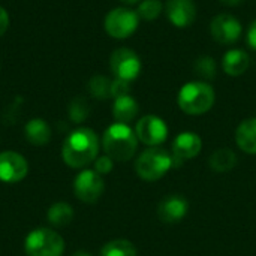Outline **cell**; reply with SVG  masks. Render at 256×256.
Wrapping results in <instances>:
<instances>
[{
  "mask_svg": "<svg viewBox=\"0 0 256 256\" xmlns=\"http://www.w3.org/2000/svg\"><path fill=\"white\" fill-rule=\"evenodd\" d=\"M99 153V138L94 130L88 128H78L72 130L63 142L62 158L70 168H84L96 160Z\"/></svg>",
  "mask_w": 256,
  "mask_h": 256,
  "instance_id": "6da1fadb",
  "label": "cell"
},
{
  "mask_svg": "<svg viewBox=\"0 0 256 256\" xmlns=\"http://www.w3.org/2000/svg\"><path fill=\"white\" fill-rule=\"evenodd\" d=\"M138 147V138L135 130H132L124 123L111 124L102 136V148L106 156L117 162H126L134 158Z\"/></svg>",
  "mask_w": 256,
  "mask_h": 256,
  "instance_id": "7a4b0ae2",
  "label": "cell"
},
{
  "mask_svg": "<svg viewBox=\"0 0 256 256\" xmlns=\"http://www.w3.org/2000/svg\"><path fill=\"white\" fill-rule=\"evenodd\" d=\"M214 90L204 81H190L178 92V106L189 116H201L212 110L214 104Z\"/></svg>",
  "mask_w": 256,
  "mask_h": 256,
  "instance_id": "3957f363",
  "label": "cell"
},
{
  "mask_svg": "<svg viewBox=\"0 0 256 256\" xmlns=\"http://www.w3.org/2000/svg\"><path fill=\"white\" fill-rule=\"evenodd\" d=\"M174 166L172 154L159 147L144 150L136 159V174L146 182H156L162 178Z\"/></svg>",
  "mask_w": 256,
  "mask_h": 256,
  "instance_id": "277c9868",
  "label": "cell"
},
{
  "mask_svg": "<svg viewBox=\"0 0 256 256\" xmlns=\"http://www.w3.org/2000/svg\"><path fill=\"white\" fill-rule=\"evenodd\" d=\"M27 256H63L64 240L50 228H36L28 232L24 242Z\"/></svg>",
  "mask_w": 256,
  "mask_h": 256,
  "instance_id": "5b68a950",
  "label": "cell"
},
{
  "mask_svg": "<svg viewBox=\"0 0 256 256\" xmlns=\"http://www.w3.org/2000/svg\"><path fill=\"white\" fill-rule=\"evenodd\" d=\"M140 24V16L128 8H116L105 16V30L114 39H126L135 33Z\"/></svg>",
  "mask_w": 256,
  "mask_h": 256,
  "instance_id": "8992f818",
  "label": "cell"
},
{
  "mask_svg": "<svg viewBox=\"0 0 256 256\" xmlns=\"http://www.w3.org/2000/svg\"><path fill=\"white\" fill-rule=\"evenodd\" d=\"M104 190H105L104 178L94 170H84L75 177L74 194L80 201L86 204L96 202L102 196Z\"/></svg>",
  "mask_w": 256,
  "mask_h": 256,
  "instance_id": "52a82bcc",
  "label": "cell"
},
{
  "mask_svg": "<svg viewBox=\"0 0 256 256\" xmlns=\"http://www.w3.org/2000/svg\"><path fill=\"white\" fill-rule=\"evenodd\" d=\"M110 68L116 78L123 81H134L141 72V60L138 54L129 48H118L111 54Z\"/></svg>",
  "mask_w": 256,
  "mask_h": 256,
  "instance_id": "ba28073f",
  "label": "cell"
},
{
  "mask_svg": "<svg viewBox=\"0 0 256 256\" xmlns=\"http://www.w3.org/2000/svg\"><path fill=\"white\" fill-rule=\"evenodd\" d=\"M135 134H136V138L146 146L156 147L166 140L168 128H166V123L160 117L148 114L138 120Z\"/></svg>",
  "mask_w": 256,
  "mask_h": 256,
  "instance_id": "9c48e42d",
  "label": "cell"
},
{
  "mask_svg": "<svg viewBox=\"0 0 256 256\" xmlns=\"http://www.w3.org/2000/svg\"><path fill=\"white\" fill-rule=\"evenodd\" d=\"M242 32L243 27L240 21L230 14H220L210 22V33L213 39L222 45H231L237 42L242 36Z\"/></svg>",
  "mask_w": 256,
  "mask_h": 256,
  "instance_id": "30bf717a",
  "label": "cell"
},
{
  "mask_svg": "<svg viewBox=\"0 0 256 256\" xmlns=\"http://www.w3.org/2000/svg\"><path fill=\"white\" fill-rule=\"evenodd\" d=\"M28 172V164L26 158L16 152L0 153V182L18 183L26 178Z\"/></svg>",
  "mask_w": 256,
  "mask_h": 256,
  "instance_id": "8fae6325",
  "label": "cell"
},
{
  "mask_svg": "<svg viewBox=\"0 0 256 256\" xmlns=\"http://www.w3.org/2000/svg\"><path fill=\"white\" fill-rule=\"evenodd\" d=\"M172 160L174 166H180L183 162L194 159L202 148L201 138L194 132H182L172 141Z\"/></svg>",
  "mask_w": 256,
  "mask_h": 256,
  "instance_id": "7c38bea8",
  "label": "cell"
},
{
  "mask_svg": "<svg viewBox=\"0 0 256 256\" xmlns=\"http://www.w3.org/2000/svg\"><path fill=\"white\" fill-rule=\"evenodd\" d=\"M170 22L176 27H188L196 18V6L194 0H168L165 6Z\"/></svg>",
  "mask_w": 256,
  "mask_h": 256,
  "instance_id": "4fadbf2b",
  "label": "cell"
},
{
  "mask_svg": "<svg viewBox=\"0 0 256 256\" xmlns=\"http://www.w3.org/2000/svg\"><path fill=\"white\" fill-rule=\"evenodd\" d=\"M189 210L188 201L180 195H171L162 200L158 206V216L164 224L180 222Z\"/></svg>",
  "mask_w": 256,
  "mask_h": 256,
  "instance_id": "5bb4252c",
  "label": "cell"
},
{
  "mask_svg": "<svg viewBox=\"0 0 256 256\" xmlns=\"http://www.w3.org/2000/svg\"><path fill=\"white\" fill-rule=\"evenodd\" d=\"M24 135L32 146L42 147L51 140V128L42 118H32L24 126Z\"/></svg>",
  "mask_w": 256,
  "mask_h": 256,
  "instance_id": "9a60e30c",
  "label": "cell"
},
{
  "mask_svg": "<svg viewBox=\"0 0 256 256\" xmlns=\"http://www.w3.org/2000/svg\"><path fill=\"white\" fill-rule=\"evenodd\" d=\"M250 64V58L248 52L243 50H230L222 60V68L226 75L230 76H240L243 75Z\"/></svg>",
  "mask_w": 256,
  "mask_h": 256,
  "instance_id": "2e32d148",
  "label": "cell"
},
{
  "mask_svg": "<svg viewBox=\"0 0 256 256\" xmlns=\"http://www.w3.org/2000/svg\"><path fill=\"white\" fill-rule=\"evenodd\" d=\"M237 146L249 154H256V117L242 122L236 130Z\"/></svg>",
  "mask_w": 256,
  "mask_h": 256,
  "instance_id": "e0dca14e",
  "label": "cell"
},
{
  "mask_svg": "<svg viewBox=\"0 0 256 256\" xmlns=\"http://www.w3.org/2000/svg\"><path fill=\"white\" fill-rule=\"evenodd\" d=\"M138 114V104L136 100L130 96H120L114 99V105H112V116L116 118L117 123H130Z\"/></svg>",
  "mask_w": 256,
  "mask_h": 256,
  "instance_id": "ac0fdd59",
  "label": "cell"
},
{
  "mask_svg": "<svg viewBox=\"0 0 256 256\" xmlns=\"http://www.w3.org/2000/svg\"><path fill=\"white\" fill-rule=\"evenodd\" d=\"M237 164V154L228 148H218L212 156H210V168L214 172H228L231 171Z\"/></svg>",
  "mask_w": 256,
  "mask_h": 256,
  "instance_id": "d6986e66",
  "label": "cell"
},
{
  "mask_svg": "<svg viewBox=\"0 0 256 256\" xmlns=\"http://www.w3.org/2000/svg\"><path fill=\"white\" fill-rule=\"evenodd\" d=\"M48 222L54 226H66L74 219V208L68 202H54L46 213Z\"/></svg>",
  "mask_w": 256,
  "mask_h": 256,
  "instance_id": "ffe728a7",
  "label": "cell"
},
{
  "mask_svg": "<svg viewBox=\"0 0 256 256\" xmlns=\"http://www.w3.org/2000/svg\"><path fill=\"white\" fill-rule=\"evenodd\" d=\"M100 256H136V249L129 240H112L108 242L102 250Z\"/></svg>",
  "mask_w": 256,
  "mask_h": 256,
  "instance_id": "44dd1931",
  "label": "cell"
},
{
  "mask_svg": "<svg viewBox=\"0 0 256 256\" xmlns=\"http://www.w3.org/2000/svg\"><path fill=\"white\" fill-rule=\"evenodd\" d=\"M111 80L104 75H96L88 81V93L99 100L111 98Z\"/></svg>",
  "mask_w": 256,
  "mask_h": 256,
  "instance_id": "7402d4cb",
  "label": "cell"
},
{
  "mask_svg": "<svg viewBox=\"0 0 256 256\" xmlns=\"http://www.w3.org/2000/svg\"><path fill=\"white\" fill-rule=\"evenodd\" d=\"M68 114L74 123L86 122L88 114H90V106H88V102L86 100V98L80 96V98H75L74 100H70L69 108H68Z\"/></svg>",
  "mask_w": 256,
  "mask_h": 256,
  "instance_id": "603a6c76",
  "label": "cell"
},
{
  "mask_svg": "<svg viewBox=\"0 0 256 256\" xmlns=\"http://www.w3.org/2000/svg\"><path fill=\"white\" fill-rule=\"evenodd\" d=\"M162 12V2L160 0H142L138 6V16L146 21L156 20Z\"/></svg>",
  "mask_w": 256,
  "mask_h": 256,
  "instance_id": "cb8c5ba5",
  "label": "cell"
},
{
  "mask_svg": "<svg viewBox=\"0 0 256 256\" xmlns=\"http://www.w3.org/2000/svg\"><path fill=\"white\" fill-rule=\"evenodd\" d=\"M195 70L206 80H213L216 75V62L210 56H202L195 62Z\"/></svg>",
  "mask_w": 256,
  "mask_h": 256,
  "instance_id": "d4e9b609",
  "label": "cell"
},
{
  "mask_svg": "<svg viewBox=\"0 0 256 256\" xmlns=\"http://www.w3.org/2000/svg\"><path fill=\"white\" fill-rule=\"evenodd\" d=\"M130 92V82L114 78L111 82V98H120V96H126Z\"/></svg>",
  "mask_w": 256,
  "mask_h": 256,
  "instance_id": "484cf974",
  "label": "cell"
},
{
  "mask_svg": "<svg viewBox=\"0 0 256 256\" xmlns=\"http://www.w3.org/2000/svg\"><path fill=\"white\" fill-rule=\"evenodd\" d=\"M114 168V160L110 158V156H100V158H96L94 160V171L100 176H106L112 171Z\"/></svg>",
  "mask_w": 256,
  "mask_h": 256,
  "instance_id": "4316f807",
  "label": "cell"
},
{
  "mask_svg": "<svg viewBox=\"0 0 256 256\" xmlns=\"http://www.w3.org/2000/svg\"><path fill=\"white\" fill-rule=\"evenodd\" d=\"M9 27V15L6 12V9L3 6H0V36H3L6 33Z\"/></svg>",
  "mask_w": 256,
  "mask_h": 256,
  "instance_id": "83f0119b",
  "label": "cell"
},
{
  "mask_svg": "<svg viewBox=\"0 0 256 256\" xmlns=\"http://www.w3.org/2000/svg\"><path fill=\"white\" fill-rule=\"evenodd\" d=\"M248 44L252 50H256V20L250 24L248 30Z\"/></svg>",
  "mask_w": 256,
  "mask_h": 256,
  "instance_id": "f1b7e54d",
  "label": "cell"
},
{
  "mask_svg": "<svg viewBox=\"0 0 256 256\" xmlns=\"http://www.w3.org/2000/svg\"><path fill=\"white\" fill-rule=\"evenodd\" d=\"M219 2H222V3H225V4H228V6H234V4L242 3L243 0H219Z\"/></svg>",
  "mask_w": 256,
  "mask_h": 256,
  "instance_id": "f546056e",
  "label": "cell"
},
{
  "mask_svg": "<svg viewBox=\"0 0 256 256\" xmlns=\"http://www.w3.org/2000/svg\"><path fill=\"white\" fill-rule=\"evenodd\" d=\"M72 256H92V254H88V252H86V250H78V252L72 254Z\"/></svg>",
  "mask_w": 256,
  "mask_h": 256,
  "instance_id": "4dcf8cb0",
  "label": "cell"
},
{
  "mask_svg": "<svg viewBox=\"0 0 256 256\" xmlns=\"http://www.w3.org/2000/svg\"><path fill=\"white\" fill-rule=\"evenodd\" d=\"M122 3H124V4H135V3H138L140 0H120Z\"/></svg>",
  "mask_w": 256,
  "mask_h": 256,
  "instance_id": "1f68e13d",
  "label": "cell"
}]
</instances>
